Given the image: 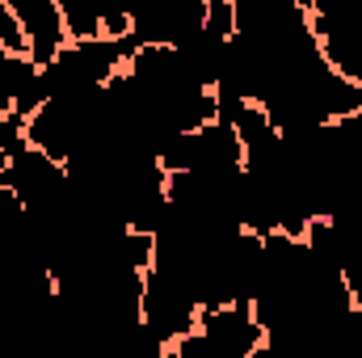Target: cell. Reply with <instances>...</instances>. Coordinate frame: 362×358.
Returning a JSON list of instances; mask_svg holds the SVG:
<instances>
[{
  "label": "cell",
  "mask_w": 362,
  "mask_h": 358,
  "mask_svg": "<svg viewBox=\"0 0 362 358\" xmlns=\"http://www.w3.org/2000/svg\"><path fill=\"white\" fill-rule=\"evenodd\" d=\"M160 165L165 173H215V178H232L245 169V144L232 127L228 114H215L211 122L181 131L173 139L160 144Z\"/></svg>",
  "instance_id": "obj_1"
},
{
  "label": "cell",
  "mask_w": 362,
  "mask_h": 358,
  "mask_svg": "<svg viewBox=\"0 0 362 358\" xmlns=\"http://www.w3.org/2000/svg\"><path fill=\"white\" fill-rule=\"evenodd\" d=\"M0 185H8L30 215H51V211H59L72 198V173H68V165L55 161V156H47L34 144H17L4 156Z\"/></svg>",
  "instance_id": "obj_2"
},
{
  "label": "cell",
  "mask_w": 362,
  "mask_h": 358,
  "mask_svg": "<svg viewBox=\"0 0 362 358\" xmlns=\"http://www.w3.org/2000/svg\"><path fill=\"white\" fill-rule=\"evenodd\" d=\"M198 312H202V304L189 291V282H181L177 274L160 266H148V274H144V333L160 354L198 329Z\"/></svg>",
  "instance_id": "obj_3"
},
{
  "label": "cell",
  "mask_w": 362,
  "mask_h": 358,
  "mask_svg": "<svg viewBox=\"0 0 362 358\" xmlns=\"http://www.w3.org/2000/svg\"><path fill=\"white\" fill-rule=\"evenodd\" d=\"M198 337L215 358H257L266 350V325L257 321L249 299L206 304L198 312Z\"/></svg>",
  "instance_id": "obj_4"
},
{
  "label": "cell",
  "mask_w": 362,
  "mask_h": 358,
  "mask_svg": "<svg viewBox=\"0 0 362 358\" xmlns=\"http://www.w3.org/2000/svg\"><path fill=\"white\" fill-rule=\"evenodd\" d=\"M206 0H139L131 13V38L139 47H185L206 30Z\"/></svg>",
  "instance_id": "obj_5"
},
{
  "label": "cell",
  "mask_w": 362,
  "mask_h": 358,
  "mask_svg": "<svg viewBox=\"0 0 362 358\" xmlns=\"http://www.w3.org/2000/svg\"><path fill=\"white\" fill-rule=\"evenodd\" d=\"M8 8L17 13L21 34H25V51H30V59L38 68L51 64L68 47L72 34H68V21H64L59 0H8Z\"/></svg>",
  "instance_id": "obj_6"
}]
</instances>
